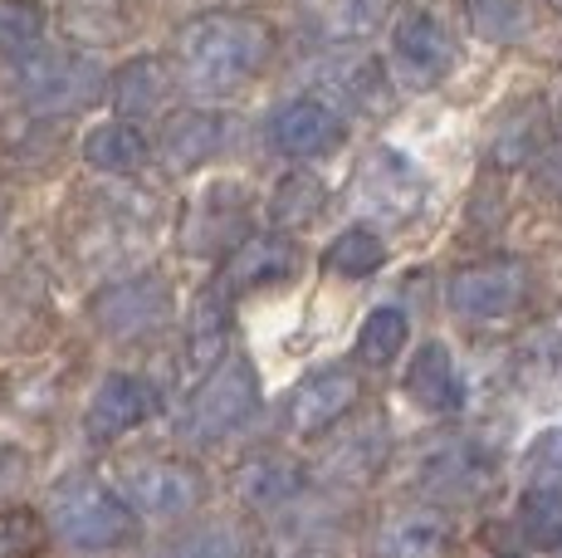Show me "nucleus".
Wrapping results in <instances>:
<instances>
[{
    "label": "nucleus",
    "instance_id": "nucleus-9",
    "mask_svg": "<svg viewBox=\"0 0 562 558\" xmlns=\"http://www.w3.org/2000/svg\"><path fill=\"white\" fill-rule=\"evenodd\" d=\"M358 201L372 211V216L406 221L411 211L426 201V177H420V167L396 153V147H376V153L362 163Z\"/></svg>",
    "mask_w": 562,
    "mask_h": 558
},
{
    "label": "nucleus",
    "instance_id": "nucleus-11",
    "mask_svg": "<svg viewBox=\"0 0 562 558\" xmlns=\"http://www.w3.org/2000/svg\"><path fill=\"white\" fill-rule=\"evenodd\" d=\"M153 412H157V392L147 388L143 378L113 372V378L99 382V392H93V402H89V412H83V422H89V436H93V442H117L123 432L143 426Z\"/></svg>",
    "mask_w": 562,
    "mask_h": 558
},
{
    "label": "nucleus",
    "instance_id": "nucleus-26",
    "mask_svg": "<svg viewBox=\"0 0 562 558\" xmlns=\"http://www.w3.org/2000/svg\"><path fill=\"white\" fill-rule=\"evenodd\" d=\"M528 0H470V30L490 45H509L528 30Z\"/></svg>",
    "mask_w": 562,
    "mask_h": 558
},
{
    "label": "nucleus",
    "instance_id": "nucleus-6",
    "mask_svg": "<svg viewBox=\"0 0 562 558\" xmlns=\"http://www.w3.org/2000/svg\"><path fill=\"white\" fill-rule=\"evenodd\" d=\"M392 59L420 89L440 83L450 74V64H456V45H450L446 20L426 5H406L402 15L392 20Z\"/></svg>",
    "mask_w": 562,
    "mask_h": 558
},
{
    "label": "nucleus",
    "instance_id": "nucleus-17",
    "mask_svg": "<svg viewBox=\"0 0 562 558\" xmlns=\"http://www.w3.org/2000/svg\"><path fill=\"white\" fill-rule=\"evenodd\" d=\"M225 334H231V289L215 279L211 289L196 299L187 324V368L205 372L225 358Z\"/></svg>",
    "mask_w": 562,
    "mask_h": 558
},
{
    "label": "nucleus",
    "instance_id": "nucleus-24",
    "mask_svg": "<svg viewBox=\"0 0 562 558\" xmlns=\"http://www.w3.org/2000/svg\"><path fill=\"white\" fill-rule=\"evenodd\" d=\"M406 314L402 309H372L358 328V358L372 362V368H386L396 353L406 348Z\"/></svg>",
    "mask_w": 562,
    "mask_h": 558
},
{
    "label": "nucleus",
    "instance_id": "nucleus-33",
    "mask_svg": "<svg viewBox=\"0 0 562 558\" xmlns=\"http://www.w3.org/2000/svg\"><path fill=\"white\" fill-rule=\"evenodd\" d=\"M533 177H538V187H543L548 197H562V147H548V153L538 157Z\"/></svg>",
    "mask_w": 562,
    "mask_h": 558
},
{
    "label": "nucleus",
    "instance_id": "nucleus-10",
    "mask_svg": "<svg viewBox=\"0 0 562 558\" xmlns=\"http://www.w3.org/2000/svg\"><path fill=\"white\" fill-rule=\"evenodd\" d=\"M269 143L284 157H323L342 143V113L323 99H289L284 109L269 118Z\"/></svg>",
    "mask_w": 562,
    "mask_h": 558
},
{
    "label": "nucleus",
    "instance_id": "nucleus-19",
    "mask_svg": "<svg viewBox=\"0 0 562 558\" xmlns=\"http://www.w3.org/2000/svg\"><path fill=\"white\" fill-rule=\"evenodd\" d=\"M83 163L93 171H108V177H127L147 163V143L133 123H99L83 137Z\"/></svg>",
    "mask_w": 562,
    "mask_h": 558
},
{
    "label": "nucleus",
    "instance_id": "nucleus-14",
    "mask_svg": "<svg viewBox=\"0 0 562 558\" xmlns=\"http://www.w3.org/2000/svg\"><path fill=\"white\" fill-rule=\"evenodd\" d=\"M294 270H299L294 241H284V235H250V241L231 255L221 284L231 289V294H245V289H274V284H284V279H294Z\"/></svg>",
    "mask_w": 562,
    "mask_h": 558
},
{
    "label": "nucleus",
    "instance_id": "nucleus-16",
    "mask_svg": "<svg viewBox=\"0 0 562 558\" xmlns=\"http://www.w3.org/2000/svg\"><path fill=\"white\" fill-rule=\"evenodd\" d=\"M406 392H411V402L426 406V412H460L464 388H460V372H456V362H450L446 343H420V353L406 368Z\"/></svg>",
    "mask_w": 562,
    "mask_h": 558
},
{
    "label": "nucleus",
    "instance_id": "nucleus-20",
    "mask_svg": "<svg viewBox=\"0 0 562 558\" xmlns=\"http://www.w3.org/2000/svg\"><path fill=\"white\" fill-rule=\"evenodd\" d=\"M446 520L430 510L420 514H406V520H396L392 529L382 534V544H376V558H446Z\"/></svg>",
    "mask_w": 562,
    "mask_h": 558
},
{
    "label": "nucleus",
    "instance_id": "nucleus-7",
    "mask_svg": "<svg viewBox=\"0 0 562 558\" xmlns=\"http://www.w3.org/2000/svg\"><path fill=\"white\" fill-rule=\"evenodd\" d=\"M117 490L137 514L171 520V514H187L205 495V480L181 460H137L117 476Z\"/></svg>",
    "mask_w": 562,
    "mask_h": 558
},
{
    "label": "nucleus",
    "instance_id": "nucleus-8",
    "mask_svg": "<svg viewBox=\"0 0 562 558\" xmlns=\"http://www.w3.org/2000/svg\"><path fill=\"white\" fill-rule=\"evenodd\" d=\"M528 299V270L518 260H480L450 279V309L464 319H504Z\"/></svg>",
    "mask_w": 562,
    "mask_h": 558
},
{
    "label": "nucleus",
    "instance_id": "nucleus-30",
    "mask_svg": "<svg viewBox=\"0 0 562 558\" xmlns=\"http://www.w3.org/2000/svg\"><path fill=\"white\" fill-rule=\"evenodd\" d=\"M533 133H543V113H538V103H524V109L514 113V123L494 137V163H499V167H518L538 147Z\"/></svg>",
    "mask_w": 562,
    "mask_h": 558
},
{
    "label": "nucleus",
    "instance_id": "nucleus-2",
    "mask_svg": "<svg viewBox=\"0 0 562 558\" xmlns=\"http://www.w3.org/2000/svg\"><path fill=\"white\" fill-rule=\"evenodd\" d=\"M49 529L74 549H117L137 534V514L93 480H69L54 490Z\"/></svg>",
    "mask_w": 562,
    "mask_h": 558
},
{
    "label": "nucleus",
    "instance_id": "nucleus-13",
    "mask_svg": "<svg viewBox=\"0 0 562 558\" xmlns=\"http://www.w3.org/2000/svg\"><path fill=\"white\" fill-rule=\"evenodd\" d=\"M245 211H250V197H245V187H235V181H215V187L205 191L196 207L187 211L181 245H187L191 255H215L225 241H231L235 225L245 221Z\"/></svg>",
    "mask_w": 562,
    "mask_h": 558
},
{
    "label": "nucleus",
    "instance_id": "nucleus-21",
    "mask_svg": "<svg viewBox=\"0 0 562 558\" xmlns=\"http://www.w3.org/2000/svg\"><path fill=\"white\" fill-rule=\"evenodd\" d=\"M382 260H386V245H382V235H372L367 225H352V231H342L338 241L328 245V255H323V265H328L333 275H342V279L376 275V270H382Z\"/></svg>",
    "mask_w": 562,
    "mask_h": 558
},
{
    "label": "nucleus",
    "instance_id": "nucleus-28",
    "mask_svg": "<svg viewBox=\"0 0 562 558\" xmlns=\"http://www.w3.org/2000/svg\"><path fill=\"white\" fill-rule=\"evenodd\" d=\"M45 35V10L35 0H0V55L25 59Z\"/></svg>",
    "mask_w": 562,
    "mask_h": 558
},
{
    "label": "nucleus",
    "instance_id": "nucleus-12",
    "mask_svg": "<svg viewBox=\"0 0 562 558\" xmlns=\"http://www.w3.org/2000/svg\"><path fill=\"white\" fill-rule=\"evenodd\" d=\"M358 402V378H352L348 368H323V372H313V378H304L294 392H289V426L294 432H323V426H333L348 406Z\"/></svg>",
    "mask_w": 562,
    "mask_h": 558
},
{
    "label": "nucleus",
    "instance_id": "nucleus-18",
    "mask_svg": "<svg viewBox=\"0 0 562 558\" xmlns=\"http://www.w3.org/2000/svg\"><path fill=\"white\" fill-rule=\"evenodd\" d=\"M113 109L123 118H153L171 93V69L161 64L157 55H143V59H127L123 69L113 74Z\"/></svg>",
    "mask_w": 562,
    "mask_h": 558
},
{
    "label": "nucleus",
    "instance_id": "nucleus-15",
    "mask_svg": "<svg viewBox=\"0 0 562 558\" xmlns=\"http://www.w3.org/2000/svg\"><path fill=\"white\" fill-rule=\"evenodd\" d=\"M221 147H225V118L211 113V109H187V113L167 118L157 157L171 171H196L201 163H211Z\"/></svg>",
    "mask_w": 562,
    "mask_h": 558
},
{
    "label": "nucleus",
    "instance_id": "nucleus-32",
    "mask_svg": "<svg viewBox=\"0 0 562 558\" xmlns=\"http://www.w3.org/2000/svg\"><path fill=\"white\" fill-rule=\"evenodd\" d=\"M528 476L538 480V486H562V426H553V432H543L533 446H528Z\"/></svg>",
    "mask_w": 562,
    "mask_h": 558
},
{
    "label": "nucleus",
    "instance_id": "nucleus-31",
    "mask_svg": "<svg viewBox=\"0 0 562 558\" xmlns=\"http://www.w3.org/2000/svg\"><path fill=\"white\" fill-rule=\"evenodd\" d=\"M45 549V520L30 510L0 514V558H30Z\"/></svg>",
    "mask_w": 562,
    "mask_h": 558
},
{
    "label": "nucleus",
    "instance_id": "nucleus-4",
    "mask_svg": "<svg viewBox=\"0 0 562 558\" xmlns=\"http://www.w3.org/2000/svg\"><path fill=\"white\" fill-rule=\"evenodd\" d=\"M15 93L30 109L74 113L89 109L103 93V69L89 55H59V49H35L15 64Z\"/></svg>",
    "mask_w": 562,
    "mask_h": 558
},
{
    "label": "nucleus",
    "instance_id": "nucleus-5",
    "mask_svg": "<svg viewBox=\"0 0 562 558\" xmlns=\"http://www.w3.org/2000/svg\"><path fill=\"white\" fill-rule=\"evenodd\" d=\"M171 314V289L161 275H133L108 284L99 299H93V324L103 328L108 338H143L157 334Z\"/></svg>",
    "mask_w": 562,
    "mask_h": 558
},
{
    "label": "nucleus",
    "instance_id": "nucleus-3",
    "mask_svg": "<svg viewBox=\"0 0 562 558\" xmlns=\"http://www.w3.org/2000/svg\"><path fill=\"white\" fill-rule=\"evenodd\" d=\"M259 406V378L255 368L245 358H231V362H215L211 378L196 388V397L187 402V412H181V436L187 442H221V436L240 432L245 422L255 416Z\"/></svg>",
    "mask_w": 562,
    "mask_h": 558
},
{
    "label": "nucleus",
    "instance_id": "nucleus-29",
    "mask_svg": "<svg viewBox=\"0 0 562 558\" xmlns=\"http://www.w3.org/2000/svg\"><path fill=\"white\" fill-rule=\"evenodd\" d=\"M299 486V476L284 466V460H250V466L235 476V490H240V500L250 504H279L289 500Z\"/></svg>",
    "mask_w": 562,
    "mask_h": 558
},
{
    "label": "nucleus",
    "instance_id": "nucleus-23",
    "mask_svg": "<svg viewBox=\"0 0 562 558\" xmlns=\"http://www.w3.org/2000/svg\"><path fill=\"white\" fill-rule=\"evenodd\" d=\"M323 201H328V187L313 171H289L279 181L274 201H269V216H274V225H308L323 211Z\"/></svg>",
    "mask_w": 562,
    "mask_h": 558
},
{
    "label": "nucleus",
    "instance_id": "nucleus-27",
    "mask_svg": "<svg viewBox=\"0 0 562 558\" xmlns=\"http://www.w3.org/2000/svg\"><path fill=\"white\" fill-rule=\"evenodd\" d=\"M157 558H250V544H245L240 529L231 524H205V529H191L181 539H171Z\"/></svg>",
    "mask_w": 562,
    "mask_h": 558
},
{
    "label": "nucleus",
    "instance_id": "nucleus-1",
    "mask_svg": "<svg viewBox=\"0 0 562 558\" xmlns=\"http://www.w3.org/2000/svg\"><path fill=\"white\" fill-rule=\"evenodd\" d=\"M279 35L259 15H201L181 35V69L201 93H235L269 69Z\"/></svg>",
    "mask_w": 562,
    "mask_h": 558
},
{
    "label": "nucleus",
    "instance_id": "nucleus-22",
    "mask_svg": "<svg viewBox=\"0 0 562 558\" xmlns=\"http://www.w3.org/2000/svg\"><path fill=\"white\" fill-rule=\"evenodd\" d=\"M518 534L538 549H562V490L533 486L518 504Z\"/></svg>",
    "mask_w": 562,
    "mask_h": 558
},
{
    "label": "nucleus",
    "instance_id": "nucleus-25",
    "mask_svg": "<svg viewBox=\"0 0 562 558\" xmlns=\"http://www.w3.org/2000/svg\"><path fill=\"white\" fill-rule=\"evenodd\" d=\"M333 83L342 89V99L358 109H386V74L372 55H342L333 64Z\"/></svg>",
    "mask_w": 562,
    "mask_h": 558
}]
</instances>
